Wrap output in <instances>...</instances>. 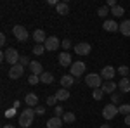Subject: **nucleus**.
<instances>
[{
    "label": "nucleus",
    "instance_id": "obj_42",
    "mask_svg": "<svg viewBox=\"0 0 130 128\" xmlns=\"http://www.w3.org/2000/svg\"><path fill=\"white\" fill-rule=\"evenodd\" d=\"M2 128H16V126H12V125H4Z\"/></svg>",
    "mask_w": 130,
    "mask_h": 128
},
{
    "label": "nucleus",
    "instance_id": "obj_24",
    "mask_svg": "<svg viewBox=\"0 0 130 128\" xmlns=\"http://www.w3.org/2000/svg\"><path fill=\"white\" fill-rule=\"evenodd\" d=\"M108 14H111V9L108 7V5H102V7L97 9V16H101V17H106Z\"/></svg>",
    "mask_w": 130,
    "mask_h": 128
},
{
    "label": "nucleus",
    "instance_id": "obj_22",
    "mask_svg": "<svg viewBox=\"0 0 130 128\" xmlns=\"http://www.w3.org/2000/svg\"><path fill=\"white\" fill-rule=\"evenodd\" d=\"M24 102L28 104V106H37L38 104V97H37V94H28L26 97H24Z\"/></svg>",
    "mask_w": 130,
    "mask_h": 128
},
{
    "label": "nucleus",
    "instance_id": "obj_7",
    "mask_svg": "<svg viewBox=\"0 0 130 128\" xmlns=\"http://www.w3.org/2000/svg\"><path fill=\"white\" fill-rule=\"evenodd\" d=\"M61 45V42L57 36H49V38L45 40V43H43V47H45V50H49V52H52V50H57Z\"/></svg>",
    "mask_w": 130,
    "mask_h": 128
},
{
    "label": "nucleus",
    "instance_id": "obj_8",
    "mask_svg": "<svg viewBox=\"0 0 130 128\" xmlns=\"http://www.w3.org/2000/svg\"><path fill=\"white\" fill-rule=\"evenodd\" d=\"M116 114H118V107L115 104H108V106H104V109H102V116L106 119H113Z\"/></svg>",
    "mask_w": 130,
    "mask_h": 128
},
{
    "label": "nucleus",
    "instance_id": "obj_12",
    "mask_svg": "<svg viewBox=\"0 0 130 128\" xmlns=\"http://www.w3.org/2000/svg\"><path fill=\"white\" fill-rule=\"evenodd\" d=\"M59 64L61 66H64V68H68L71 64H73V61H71V56L68 54V52H62V54H59Z\"/></svg>",
    "mask_w": 130,
    "mask_h": 128
},
{
    "label": "nucleus",
    "instance_id": "obj_16",
    "mask_svg": "<svg viewBox=\"0 0 130 128\" xmlns=\"http://www.w3.org/2000/svg\"><path fill=\"white\" fill-rule=\"evenodd\" d=\"M54 81V75L52 73H49V71H43L40 75V83H45V85H50Z\"/></svg>",
    "mask_w": 130,
    "mask_h": 128
},
{
    "label": "nucleus",
    "instance_id": "obj_34",
    "mask_svg": "<svg viewBox=\"0 0 130 128\" xmlns=\"http://www.w3.org/2000/svg\"><path fill=\"white\" fill-rule=\"evenodd\" d=\"M56 102H57V97L56 95H49L47 97V106H54L56 107Z\"/></svg>",
    "mask_w": 130,
    "mask_h": 128
},
{
    "label": "nucleus",
    "instance_id": "obj_40",
    "mask_svg": "<svg viewBox=\"0 0 130 128\" xmlns=\"http://www.w3.org/2000/svg\"><path fill=\"white\" fill-rule=\"evenodd\" d=\"M5 116H14V109H9V111H7V113H5Z\"/></svg>",
    "mask_w": 130,
    "mask_h": 128
},
{
    "label": "nucleus",
    "instance_id": "obj_10",
    "mask_svg": "<svg viewBox=\"0 0 130 128\" xmlns=\"http://www.w3.org/2000/svg\"><path fill=\"white\" fill-rule=\"evenodd\" d=\"M115 73H116V69L113 68V66H106V68H102V71H101V76L106 80V81H111L113 76H115Z\"/></svg>",
    "mask_w": 130,
    "mask_h": 128
},
{
    "label": "nucleus",
    "instance_id": "obj_39",
    "mask_svg": "<svg viewBox=\"0 0 130 128\" xmlns=\"http://www.w3.org/2000/svg\"><path fill=\"white\" fill-rule=\"evenodd\" d=\"M0 45H5V35L4 33L0 35Z\"/></svg>",
    "mask_w": 130,
    "mask_h": 128
},
{
    "label": "nucleus",
    "instance_id": "obj_1",
    "mask_svg": "<svg viewBox=\"0 0 130 128\" xmlns=\"http://www.w3.org/2000/svg\"><path fill=\"white\" fill-rule=\"evenodd\" d=\"M35 109H31V107H26L24 111H21V114H19V125L21 128H28L33 123V118H35Z\"/></svg>",
    "mask_w": 130,
    "mask_h": 128
},
{
    "label": "nucleus",
    "instance_id": "obj_41",
    "mask_svg": "<svg viewBox=\"0 0 130 128\" xmlns=\"http://www.w3.org/2000/svg\"><path fill=\"white\" fill-rule=\"evenodd\" d=\"M125 125H130V114H128V116H125Z\"/></svg>",
    "mask_w": 130,
    "mask_h": 128
},
{
    "label": "nucleus",
    "instance_id": "obj_2",
    "mask_svg": "<svg viewBox=\"0 0 130 128\" xmlns=\"http://www.w3.org/2000/svg\"><path fill=\"white\" fill-rule=\"evenodd\" d=\"M19 59H21V56H19V52L16 49H7L4 54H2V61H5V62H9L10 66H16V64H19Z\"/></svg>",
    "mask_w": 130,
    "mask_h": 128
},
{
    "label": "nucleus",
    "instance_id": "obj_6",
    "mask_svg": "<svg viewBox=\"0 0 130 128\" xmlns=\"http://www.w3.org/2000/svg\"><path fill=\"white\" fill-rule=\"evenodd\" d=\"M73 49H75V52H76L78 56H89L92 47H90V43H87V42H80V43H76Z\"/></svg>",
    "mask_w": 130,
    "mask_h": 128
},
{
    "label": "nucleus",
    "instance_id": "obj_20",
    "mask_svg": "<svg viewBox=\"0 0 130 128\" xmlns=\"http://www.w3.org/2000/svg\"><path fill=\"white\" fill-rule=\"evenodd\" d=\"M118 87L123 94H128L130 92V78H121V81L118 83Z\"/></svg>",
    "mask_w": 130,
    "mask_h": 128
},
{
    "label": "nucleus",
    "instance_id": "obj_5",
    "mask_svg": "<svg viewBox=\"0 0 130 128\" xmlns=\"http://www.w3.org/2000/svg\"><path fill=\"white\" fill-rule=\"evenodd\" d=\"M85 73V62H82V61H78V62H73L71 64V76H75V78H80L82 75Z\"/></svg>",
    "mask_w": 130,
    "mask_h": 128
},
{
    "label": "nucleus",
    "instance_id": "obj_25",
    "mask_svg": "<svg viewBox=\"0 0 130 128\" xmlns=\"http://www.w3.org/2000/svg\"><path fill=\"white\" fill-rule=\"evenodd\" d=\"M111 14L116 16V17H121V16L125 14V10H123V7H120V5H115V7L111 9Z\"/></svg>",
    "mask_w": 130,
    "mask_h": 128
},
{
    "label": "nucleus",
    "instance_id": "obj_21",
    "mask_svg": "<svg viewBox=\"0 0 130 128\" xmlns=\"http://www.w3.org/2000/svg\"><path fill=\"white\" fill-rule=\"evenodd\" d=\"M61 125H62V118H50L49 121H47V128H61Z\"/></svg>",
    "mask_w": 130,
    "mask_h": 128
},
{
    "label": "nucleus",
    "instance_id": "obj_35",
    "mask_svg": "<svg viewBox=\"0 0 130 128\" xmlns=\"http://www.w3.org/2000/svg\"><path fill=\"white\" fill-rule=\"evenodd\" d=\"M120 94H116V92H115V94H111V104H115V106H116V104H118V102H120Z\"/></svg>",
    "mask_w": 130,
    "mask_h": 128
},
{
    "label": "nucleus",
    "instance_id": "obj_19",
    "mask_svg": "<svg viewBox=\"0 0 130 128\" xmlns=\"http://www.w3.org/2000/svg\"><path fill=\"white\" fill-rule=\"evenodd\" d=\"M120 31H121V35H125V36H130V19L121 21V24H120Z\"/></svg>",
    "mask_w": 130,
    "mask_h": 128
},
{
    "label": "nucleus",
    "instance_id": "obj_23",
    "mask_svg": "<svg viewBox=\"0 0 130 128\" xmlns=\"http://www.w3.org/2000/svg\"><path fill=\"white\" fill-rule=\"evenodd\" d=\"M56 97H57V100H68L70 99V92H68V88H59L56 92Z\"/></svg>",
    "mask_w": 130,
    "mask_h": 128
},
{
    "label": "nucleus",
    "instance_id": "obj_33",
    "mask_svg": "<svg viewBox=\"0 0 130 128\" xmlns=\"http://www.w3.org/2000/svg\"><path fill=\"white\" fill-rule=\"evenodd\" d=\"M19 64L21 66H28L30 68V64H31V61L26 57V56H21V59H19Z\"/></svg>",
    "mask_w": 130,
    "mask_h": 128
},
{
    "label": "nucleus",
    "instance_id": "obj_15",
    "mask_svg": "<svg viewBox=\"0 0 130 128\" xmlns=\"http://www.w3.org/2000/svg\"><path fill=\"white\" fill-rule=\"evenodd\" d=\"M33 38H35V42H37V45H43V43H45V40H47V36H45V33H43L42 30H35Z\"/></svg>",
    "mask_w": 130,
    "mask_h": 128
},
{
    "label": "nucleus",
    "instance_id": "obj_9",
    "mask_svg": "<svg viewBox=\"0 0 130 128\" xmlns=\"http://www.w3.org/2000/svg\"><path fill=\"white\" fill-rule=\"evenodd\" d=\"M23 73H24V66H21V64H16V66H10L9 69V78L10 80H18L23 76Z\"/></svg>",
    "mask_w": 130,
    "mask_h": 128
},
{
    "label": "nucleus",
    "instance_id": "obj_31",
    "mask_svg": "<svg viewBox=\"0 0 130 128\" xmlns=\"http://www.w3.org/2000/svg\"><path fill=\"white\" fill-rule=\"evenodd\" d=\"M43 50H45L43 45H35V47H33V54H35V56H42Z\"/></svg>",
    "mask_w": 130,
    "mask_h": 128
},
{
    "label": "nucleus",
    "instance_id": "obj_37",
    "mask_svg": "<svg viewBox=\"0 0 130 128\" xmlns=\"http://www.w3.org/2000/svg\"><path fill=\"white\" fill-rule=\"evenodd\" d=\"M35 113H37L38 116H42V114H45V107H43V106H38V107L35 109Z\"/></svg>",
    "mask_w": 130,
    "mask_h": 128
},
{
    "label": "nucleus",
    "instance_id": "obj_3",
    "mask_svg": "<svg viewBox=\"0 0 130 128\" xmlns=\"http://www.w3.org/2000/svg\"><path fill=\"white\" fill-rule=\"evenodd\" d=\"M85 83L94 90L101 88V87H102V76H101V75H95V73H90V75L85 76Z\"/></svg>",
    "mask_w": 130,
    "mask_h": 128
},
{
    "label": "nucleus",
    "instance_id": "obj_26",
    "mask_svg": "<svg viewBox=\"0 0 130 128\" xmlns=\"http://www.w3.org/2000/svg\"><path fill=\"white\" fill-rule=\"evenodd\" d=\"M118 113H121L123 116H128L130 114V104H121L118 107Z\"/></svg>",
    "mask_w": 130,
    "mask_h": 128
},
{
    "label": "nucleus",
    "instance_id": "obj_30",
    "mask_svg": "<svg viewBox=\"0 0 130 128\" xmlns=\"http://www.w3.org/2000/svg\"><path fill=\"white\" fill-rule=\"evenodd\" d=\"M62 114H64V109L61 107V106H56L54 107V116L56 118H62Z\"/></svg>",
    "mask_w": 130,
    "mask_h": 128
},
{
    "label": "nucleus",
    "instance_id": "obj_27",
    "mask_svg": "<svg viewBox=\"0 0 130 128\" xmlns=\"http://www.w3.org/2000/svg\"><path fill=\"white\" fill-rule=\"evenodd\" d=\"M75 114H73V113H64V114H62V121H64V123H73V121H75Z\"/></svg>",
    "mask_w": 130,
    "mask_h": 128
},
{
    "label": "nucleus",
    "instance_id": "obj_29",
    "mask_svg": "<svg viewBox=\"0 0 130 128\" xmlns=\"http://www.w3.org/2000/svg\"><path fill=\"white\" fill-rule=\"evenodd\" d=\"M28 83H30V85H37V83H40V76H37V75H30V76H28Z\"/></svg>",
    "mask_w": 130,
    "mask_h": 128
},
{
    "label": "nucleus",
    "instance_id": "obj_43",
    "mask_svg": "<svg viewBox=\"0 0 130 128\" xmlns=\"http://www.w3.org/2000/svg\"><path fill=\"white\" fill-rule=\"evenodd\" d=\"M101 128H111V126H109V125H102Z\"/></svg>",
    "mask_w": 130,
    "mask_h": 128
},
{
    "label": "nucleus",
    "instance_id": "obj_4",
    "mask_svg": "<svg viewBox=\"0 0 130 128\" xmlns=\"http://www.w3.org/2000/svg\"><path fill=\"white\" fill-rule=\"evenodd\" d=\"M12 35L16 36V40H19V42H26L28 40V30L24 26H21V24H16L12 28Z\"/></svg>",
    "mask_w": 130,
    "mask_h": 128
},
{
    "label": "nucleus",
    "instance_id": "obj_11",
    "mask_svg": "<svg viewBox=\"0 0 130 128\" xmlns=\"http://www.w3.org/2000/svg\"><path fill=\"white\" fill-rule=\"evenodd\" d=\"M102 28H104L106 31H109V33H115V31L120 30V24H118L116 21H113V19H108V21H104Z\"/></svg>",
    "mask_w": 130,
    "mask_h": 128
},
{
    "label": "nucleus",
    "instance_id": "obj_13",
    "mask_svg": "<svg viewBox=\"0 0 130 128\" xmlns=\"http://www.w3.org/2000/svg\"><path fill=\"white\" fill-rule=\"evenodd\" d=\"M30 71H31V75H37V76H40L42 73H43V68H42V64L38 62V61H31Z\"/></svg>",
    "mask_w": 130,
    "mask_h": 128
},
{
    "label": "nucleus",
    "instance_id": "obj_44",
    "mask_svg": "<svg viewBox=\"0 0 130 128\" xmlns=\"http://www.w3.org/2000/svg\"><path fill=\"white\" fill-rule=\"evenodd\" d=\"M128 78H130V75H128Z\"/></svg>",
    "mask_w": 130,
    "mask_h": 128
},
{
    "label": "nucleus",
    "instance_id": "obj_14",
    "mask_svg": "<svg viewBox=\"0 0 130 128\" xmlns=\"http://www.w3.org/2000/svg\"><path fill=\"white\" fill-rule=\"evenodd\" d=\"M61 85H62V88H70L75 85V76H71V75H64L62 78H61Z\"/></svg>",
    "mask_w": 130,
    "mask_h": 128
},
{
    "label": "nucleus",
    "instance_id": "obj_32",
    "mask_svg": "<svg viewBox=\"0 0 130 128\" xmlns=\"http://www.w3.org/2000/svg\"><path fill=\"white\" fill-rule=\"evenodd\" d=\"M118 73L121 75V78H125L127 75H130V69L127 68V66H120V68H118Z\"/></svg>",
    "mask_w": 130,
    "mask_h": 128
},
{
    "label": "nucleus",
    "instance_id": "obj_28",
    "mask_svg": "<svg viewBox=\"0 0 130 128\" xmlns=\"http://www.w3.org/2000/svg\"><path fill=\"white\" fill-rule=\"evenodd\" d=\"M92 97L95 99V100H101V99L104 97V92H102V88H95L94 92H92Z\"/></svg>",
    "mask_w": 130,
    "mask_h": 128
},
{
    "label": "nucleus",
    "instance_id": "obj_17",
    "mask_svg": "<svg viewBox=\"0 0 130 128\" xmlns=\"http://www.w3.org/2000/svg\"><path fill=\"white\" fill-rule=\"evenodd\" d=\"M56 10H57V14H61V16H66V14L70 12V5H68L66 2H59V4L56 5Z\"/></svg>",
    "mask_w": 130,
    "mask_h": 128
},
{
    "label": "nucleus",
    "instance_id": "obj_38",
    "mask_svg": "<svg viewBox=\"0 0 130 128\" xmlns=\"http://www.w3.org/2000/svg\"><path fill=\"white\" fill-rule=\"evenodd\" d=\"M106 5L113 9V7H115V5H118V4H116V0H108V4H106Z\"/></svg>",
    "mask_w": 130,
    "mask_h": 128
},
{
    "label": "nucleus",
    "instance_id": "obj_36",
    "mask_svg": "<svg viewBox=\"0 0 130 128\" xmlns=\"http://www.w3.org/2000/svg\"><path fill=\"white\" fill-rule=\"evenodd\" d=\"M61 47L64 49V52H68V49L71 47V42L70 40H62V42H61Z\"/></svg>",
    "mask_w": 130,
    "mask_h": 128
},
{
    "label": "nucleus",
    "instance_id": "obj_18",
    "mask_svg": "<svg viewBox=\"0 0 130 128\" xmlns=\"http://www.w3.org/2000/svg\"><path fill=\"white\" fill-rule=\"evenodd\" d=\"M102 92L104 94H115V90H116V83H113V81H106V83H102Z\"/></svg>",
    "mask_w": 130,
    "mask_h": 128
}]
</instances>
